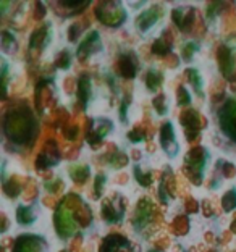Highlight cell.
<instances>
[{
	"mask_svg": "<svg viewBox=\"0 0 236 252\" xmlns=\"http://www.w3.org/2000/svg\"><path fill=\"white\" fill-rule=\"evenodd\" d=\"M3 133L15 144H33L37 134V122L28 107H16L3 118Z\"/></svg>",
	"mask_w": 236,
	"mask_h": 252,
	"instance_id": "cell-1",
	"label": "cell"
},
{
	"mask_svg": "<svg viewBox=\"0 0 236 252\" xmlns=\"http://www.w3.org/2000/svg\"><path fill=\"white\" fill-rule=\"evenodd\" d=\"M96 16L102 25L108 28H118L122 26L126 20V13L118 2H101L96 7Z\"/></svg>",
	"mask_w": 236,
	"mask_h": 252,
	"instance_id": "cell-2",
	"label": "cell"
},
{
	"mask_svg": "<svg viewBox=\"0 0 236 252\" xmlns=\"http://www.w3.org/2000/svg\"><path fill=\"white\" fill-rule=\"evenodd\" d=\"M54 223H55L57 234H59L62 239L71 238L74 234V231H76L78 221H76V219H74L71 209L68 207L65 200H62V202L59 204V207H57Z\"/></svg>",
	"mask_w": 236,
	"mask_h": 252,
	"instance_id": "cell-3",
	"label": "cell"
},
{
	"mask_svg": "<svg viewBox=\"0 0 236 252\" xmlns=\"http://www.w3.org/2000/svg\"><path fill=\"white\" fill-rule=\"evenodd\" d=\"M207 160H209V152L205 149L196 147L193 151H189L185 167H186V173L189 175V178H191L194 185H201L202 183Z\"/></svg>",
	"mask_w": 236,
	"mask_h": 252,
	"instance_id": "cell-4",
	"label": "cell"
},
{
	"mask_svg": "<svg viewBox=\"0 0 236 252\" xmlns=\"http://www.w3.org/2000/svg\"><path fill=\"white\" fill-rule=\"evenodd\" d=\"M218 123L222 131L236 142V100H227L218 112Z\"/></svg>",
	"mask_w": 236,
	"mask_h": 252,
	"instance_id": "cell-5",
	"label": "cell"
},
{
	"mask_svg": "<svg viewBox=\"0 0 236 252\" xmlns=\"http://www.w3.org/2000/svg\"><path fill=\"white\" fill-rule=\"evenodd\" d=\"M217 60L218 68H220L222 74L227 79H232L236 68V52L233 47H230L228 44H222L217 50Z\"/></svg>",
	"mask_w": 236,
	"mask_h": 252,
	"instance_id": "cell-6",
	"label": "cell"
},
{
	"mask_svg": "<svg viewBox=\"0 0 236 252\" xmlns=\"http://www.w3.org/2000/svg\"><path fill=\"white\" fill-rule=\"evenodd\" d=\"M112 126H113L112 122H108V120H93L86 139H88V142L93 147H97L102 142L103 137L110 133Z\"/></svg>",
	"mask_w": 236,
	"mask_h": 252,
	"instance_id": "cell-7",
	"label": "cell"
},
{
	"mask_svg": "<svg viewBox=\"0 0 236 252\" xmlns=\"http://www.w3.org/2000/svg\"><path fill=\"white\" fill-rule=\"evenodd\" d=\"M13 252H47V244L42 238L25 234L15 241Z\"/></svg>",
	"mask_w": 236,
	"mask_h": 252,
	"instance_id": "cell-8",
	"label": "cell"
},
{
	"mask_svg": "<svg viewBox=\"0 0 236 252\" xmlns=\"http://www.w3.org/2000/svg\"><path fill=\"white\" fill-rule=\"evenodd\" d=\"M152 217H154V207H152L151 200H147V199L139 200V204H137L136 212L133 215L135 228L136 230H144V228L152 221Z\"/></svg>",
	"mask_w": 236,
	"mask_h": 252,
	"instance_id": "cell-9",
	"label": "cell"
},
{
	"mask_svg": "<svg viewBox=\"0 0 236 252\" xmlns=\"http://www.w3.org/2000/svg\"><path fill=\"white\" fill-rule=\"evenodd\" d=\"M180 123L185 128V134L189 141H193L196 136L199 134L201 131V117L198 112L194 110H188L185 113H181L180 117Z\"/></svg>",
	"mask_w": 236,
	"mask_h": 252,
	"instance_id": "cell-10",
	"label": "cell"
},
{
	"mask_svg": "<svg viewBox=\"0 0 236 252\" xmlns=\"http://www.w3.org/2000/svg\"><path fill=\"white\" fill-rule=\"evenodd\" d=\"M160 146L167 152V156L175 157L178 154V144L175 139V131H173V125L171 123H165L160 128Z\"/></svg>",
	"mask_w": 236,
	"mask_h": 252,
	"instance_id": "cell-11",
	"label": "cell"
},
{
	"mask_svg": "<svg viewBox=\"0 0 236 252\" xmlns=\"http://www.w3.org/2000/svg\"><path fill=\"white\" fill-rule=\"evenodd\" d=\"M99 252H133L131 243L120 234H110L102 241Z\"/></svg>",
	"mask_w": 236,
	"mask_h": 252,
	"instance_id": "cell-12",
	"label": "cell"
},
{
	"mask_svg": "<svg viewBox=\"0 0 236 252\" xmlns=\"http://www.w3.org/2000/svg\"><path fill=\"white\" fill-rule=\"evenodd\" d=\"M115 199L112 200H105L102 204V209H101V214H102V219L105 220L107 223H118L122 220V217L125 214V205H123V200L120 204H115Z\"/></svg>",
	"mask_w": 236,
	"mask_h": 252,
	"instance_id": "cell-13",
	"label": "cell"
},
{
	"mask_svg": "<svg viewBox=\"0 0 236 252\" xmlns=\"http://www.w3.org/2000/svg\"><path fill=\"white\" fill-rule=\"evenodd\" d=\"M101 49V37H99V32L97 31H91L88 36L84 37V41L78 45V50H76V55L78 59H88L91 54L97 52Z\"/></svg>",
	"mask_w": 236,
	"mask_h": 252,
	"instance_id": "cell-14",
	"label": "cell"
},
{
	"mask_svg": "<svg viewBox=\"0 0 236 252\" xmlns=\"http://www.w3.org/2000/svg\"><path fill=\"white\" fill-rule=\"evenodd\" d=\"M171 20L175 21V25L180 28L181 31H189L194 20H196L194 10H191V8H188V10L175 8L173 11H171Z\"/></svg>",
	"mask_w": 236,
	"mask_h": 252,
	"instance_id": "cell-15",
	"label": "cell"
},
{
	"mask_svg": "<svg viewBox=\"0 0 236 252\" xmlns=\"http://www.w3.org/2000/svg\"><path fill=\"white\" fill-rule=\"evenodd\" d=\"M118 73L126 79H133L137 73L136 59L131 54H123L118 57Z\"/></svg>",
	"mask_w": 236,
	"mask_h": 252,
	"instance_id": "cell-16",
	"label": "cell"
},
{
	"mask_svg": "<svg viewBox=\"0 0 236 252\" xmlns=\"http://www.w3.org/2000/svg\"><path fill=\"white\" fill-rule=\"evenodd\" d=\"M91 93H93V83H91V78L88 74H81V78L78 79V102L81 104L83 108L88 107L89 99H91Z\"/></svg>",
	"mask_w": 236,
	"mask_h": 252,
	"instance_id": "cell-17",
	"label": "cell"
},
{
	"mask_svg": "<svg viewBox=\"0 0 236 252\" xmlns=\"http://www.w3.org/2000/svg\"><path fill=\"white\" fill-rule=\"evenodd\" d=\"M160 18V11L159 8H149L146 11H142V13L137 16L136 20V25H137V30L146 32L149 31L151 28L155 25V21Z\"/></svg>",
	"mask_w": 236,
	"mask_h": 252,
	"instance_id": "cell-18",
	"label": "cell"
},
{
	"mask_svg": "<svg viewBox=\"0 0 236 252\" xmlns=\"http://www.w3.org/2000/svg\"><path fill=\"white\" fill-rule=\"evenodd\" d=\"M59 160H60L59 152L49 151V146H47L36 158V170H47L50 167H55V165L59 163Z\"/></svg>",
	"mask_w": 236,
	"mask_h": 252,
	"instance_id": "cell-19",
	"label": "cell"
},
{
	"mask_svg": "<svg viewBox=\"0 0 236 252\" xmlns=\"http://www.w3.org/2000/svg\"><path fill=\"white\" fill-rule=\"evenodd\" d=\"M49 42H50V31L49 26L45 25L42 28H39L37 31H34L30 41V49H44Z\"/></svg>",
	"mask_w": 236,
	"mask_h": 252,
	"instance_id": "cell-20",
	"label": "cell"
},
{
	"mask_svg": "<svg viewBox=\"0 0 236 252\" xmlns=\"http://www.w3.org/2000/svg\"><path fill=\"white\" fill-rule=\"evenodd\" d=\"M171 34L170 32H164L162 36H160L157 41L152 44V54L159 55V57H165L170 54L171 50Z\"/></svg>",
	"mask_w": 236,
	"mask_h": 252,
	"instance_id": "cell-21",
	"label": "cell"
},
{
	"mask_svg": "<svg viewBox=\"0 0 236 252\" xmlns=\"http://www.w3.org/2000/svg\"><path fill=\"white\" fill-rule=\"evenodd\" d=\"M36 220V214H34V209L30 205H20L16 209V221L20 225H31Z\"/></svg>",
	"mask_w": 236,
	"mask_h": 252,
	"instance_id": "cell-22",
	"label": "cell"
},
{
	"mask_svg": "<svg viewBox=\"0 0 236 252\" xmlns=\"http://www.w3.org/2000/svg\"><path fill=\"white\" fill-rule=\"evenodd\" d=\"M91 175V170L88 165H73L70 168V176L74 183H79V185H83L86 183V180L89 178Z\"/></svg>",
	"mask_w": 236,
	"mask_h": 252,
	"instance_id": "cell-23",
	"label": "cell"
},
{
	"mask_svg": "<svg viewBox=\"0 0 236 252\" xmlns=\"http://www.w3.org/2000/svg\"><path fill=\"white\" fill-rule=\"evenodd\" d=\"M186 76H188V81L191 83V86L194 88L196 94L199 97H204V93H202V78H201V74L198 70H194V68H188L186 70Z\"/></svg>",
	"mask_w": 236,
	"mask_h": 252,
	"instance_id": "cell-24",
	"label": "cell"
},
{
	"mask_svg": "<svg viewBox=\"0 0 236 252\" xmlns=\"http://www.w3.org/2000/svg\"><path fill=\"white\" fill-rule=\"evenodd\" d=\"M164 81V76L162 73L157 71V70H149L146 74V86L149 91H157L160 86H162Z\"/></svg>",
	"mask_w": 236,
	"mask_h": 252,
	"instance_id": "cell-25",
	"label": "cell"
},
{
	"mask_svg": "<svg viewBox=\"0 0 236 252\" xmlns=\"http://www.w3.org/2000/svg\"><path fill=\"white\" fill-rule=\"evenodd\" d=\"M3 192L7 194L8 197H16L21 192V185L18 180H3Z\"/></svg>",
	"mask_w": 236,
	"mask_h": 252,
	"instance_id": "cell-26",
	"label": "cell"
},
{
	"mask_svg": "<svg viewBox=\"0 0 236 252\" xmlns=\"http://www.w3.org/2000/svg\"><path fill=\"white\" fill-rule=\"evenodd\" d=\"M222 207L225 212H233L236 209V189H230L222 197Z\"/></svg>",
	"mask_w": 236,
	"mask_h": 252,
	"instance_id": "cell-27",
	"label": "cell"
},
{
	"mask_svg": "<svg viewBox=\"0 0 236 252\" xmlns=\"http://www.w3.org/2000/svg\"><path fill=\"white\" fill-rule=\"evenodd\" d=\"M152 105L155 108V112L159 113V115H167V112H169V102H167V97L165 94H159L155 99L152 100Z\"/></svg>",
	"mask_w": 236,
	"mask_h": 252,
	"instance_id": "cell-28",
	"label": "cell"
},
{
	"mask_svg": "<svg viewBox=\"0 0 236 252\" xmlns=\"http://www.w3.org/2000/svg\"><path fill=\"white\" fill-rule=\"evenodd\" d=\"M135 176H136V180H137V183H139L141 186H144V188H147V186H151L152 185V173H144V171H141V168L137 167H135Z\"/></svg>",
	"mask_w": 236,
	"mask_h": 252,
	"instance_id": "cell-29",
	"label": "cell"
},
{
	"mask_svg": "<svg viewBox=\"0 0 236 252\" xmlns=\"http://www.w3.org/2000/svg\"><path fill=\"white\" fill-rule=\"evenodd\" d=\"M2 49L5 52H11L15 49V36L10 31L2 32Z\"/></svg>",
	"mask_w": 236,
	"mask_h": 252,
	"instance_id": "cell-30",
	"label": "cell"
},
{
	"mask_svg": "<svg viewBox=\"0 0 236 252\" xmlns=\"http://www.w3.org/2000/svg\"><path fill=\"white\" fill-rule=\"evenodd\" d=\"M198 49H199V44L198 42H186L185 44V47H183V50H181V57L185 60H191L193 59V55L198 52Z\"/></svg>",
	"mask_w": 236,
	"mask_h": 252,
	"instance_id": "cell-31",
	"label": "cell"
},
{
	"mask_svg": "<svg viewBox=\"0 0 236 252\" xmlns=\"http://www.w3.org/2000/svg\"><path fill=\"white\" fill-rule=\"evenodd\" d=\"M70 63H71V55H70V52H67V50L60 52L59 57L55 59V65L59 68H63V70L70 68Z\"/></svg>",
	"mask_w": 236,
	"mask_h": 252,
	"instance_id": "cell-32",
	"label": "cell"
},
{
	"mask_svg": "<svg viewBox=\"0 0 236 252\" xmlns=\"http://www.w3.org/2000/svg\"><path fill=\"white\" fill-rule=\"evenodd\" d=\"M176 97H178V105H189L191 104V94H189L188 89L183 88V86H178Z\"/></svg>",
	"mask_w": 236,
	"mask_h": 252,
	"instance_id": "cell-33",
	"label": "cell"
},
{
	"mask_svg": "<svg viewBox=\"0 0 236 252\" xmlns=\"http://www.w3.org/2000/svg\"><path fill=\"white\" fill-rule=\"evenodd\" d=\"M110 163L115 168H123L126 167V163H128V157H126L123 152H115L110 157Z\"/></svg>",
	"mask_w": 236,
	"mask_h": 252,
	"instance_id": "cell-34",
	"label": "cell"
},
{
	"mask_svg": "<svg viewBox=\"0 0 236 252\" xmlns=\"http://www.w3.org/2000/svg\"><path fill=\"white\" fill-rule=\"evenodd\" d=\"M128 139L131 142H142V141H146V133H144L142 129L139 128H133L131 131H128Z\"/></svg>",
	"mask_w": 236,
	"mask_h": 252,
	"instance_id": "cell-35",
	"label": "cell"
},
{
	"mask_svg": "<svg viewBox=\"0 0 236 252\" xmlns=\"http://www.w3.org/2000/svg\"><path fill=\"white\" fill-rule=\"evenodd\" d=\"M103 186H105V176L103 175H97L96 181H94V192H96V199H99L102 196Z\"/></svg>",
	"mask_w": 236,
	"mask_h": 252,
	"instance_id": "cell-36",
	"label": "cell"
},
{
	"mask_svg": "<svg viewBox=\"0 0 236 252\" xmlns=\"http://www.w3.org/2000/svg\"><path fill=\"white\" fill-rule=\"evenodd\" d=\"M60 5H62V7H65V8H71L73 13H74V11L83 10V8L88 7L89 2H62Z\"/></svg>",
	"mask_w": 236,
	"mask_h": 252,
	"instance_id": "cell-37",
	"label": "cell"
},
{
	"mask_svg": "<svg viewBox=\"0 0 236 252\" xmlns=\"http://www.w3.org/2000/svg\"><path fill=\"white\" fill-rule=\"evenodd\" d=\"M79 34H81V26H79V25H71L70 30H68V37H70V41L76 42V39L79 37Z\"/></svg>",
	"mask_w": 236,
	"mask_h": 252,
	"instance_id": "cell-38",
	"label": "cell"
},
{
	"mask_svg": "<svg viewBox=\"0 0 236 252\" xmlns=\"http://www.w3.org/2000/svg\"><path fill=\"white\" fill-rule=\"evenodd\" d=\"M128 107H130V99L126 97L122 104V108H120V120H122L123 123H126V110H128Z\"/></svg>",
	"mask_w": 236,
	"mask_h": 252,
	"instance_id": "cell-39",
	"label": "cell"
},
{
	"mask_svg": "<svg viewBox=\"0 0 236 252\" xmlns=\"http://www.w3.org/2000/svg\"><path fill=\"white\" fill-rule=\"evenodd\" d=\"M222 171H223V175L227 176V178H230V176H233L235 175V165L232 163H227V162H223V167H222Z\"/></svg>",
	"mask_w": 236,
	"mask_h": 252,
	"instance_id": "cell-40",
	"label": "cell"
},
{
	"mask_svg": "<svg viewBox=\"0 0 236 252\" xmlns=\"http://www.w3.org/2000/svg\"><path fill=\"white\" fill-rule=\"evenodd\" d=\"M44 15H45V7H44V3H42V2L36 3V18H37V20H41V18H44Z\"/></svg>",
	"mask_w": 236,
	"mask_h": 252,
	"instance_id": "cell-41",
	"label": "cell"
},
{
	"mask_svg": "<svg viewBox=\"0 0 236 252\" xmlns=\"http://www.w3.org/2000/svg\"><path fill=\"white\" fill-rule=\"evenodd\" d=\"M65 136H67L70 141H73L74 137L78 136V126H71L70 129H67V131H65Z\"/></svg>",
	"mask_w": 236,
	"mask_h": 252,
	"instance_id": "cell-42",
	"label": "cell"
},
{
	"mask_svg": "<svg viewBox=\"0 0 236 252\" xmlns=\"http://www.w3.org/2000/svg\"><path fill=\"white\" fill-rule=\"evenodd\" d=\"M59 186H60V180H55L54 183H47V185H45V188H47L49 191H52V192H55Z\"/></svg>",
	"mask_w": 236,
	"mask_h": 252,
	"instance_id": "cell-43",
	"label": "cell"
},
{
	"mask_svg": "<svg viewBox=\"0 0 236 252\" xmlns=\"http://www.w3.org/2000/svg\"><path fill=\"white\" fill-rule=\"evenodd\" d=\"M232 230H233V231L236 233V220L233 221V225H232Z\"/></svg>",
	"mask_w": 236,
	"mask_h": 252,
	"instance_id": "cell-44",
	"label": "cell"
},
{
	"mask_svg": "<svg viewBox=\"0 0 236 252\" xmlns=\"http://www.w3.org/2000/svg\"><path fill=\"white\" fill-rule=\"evenodd\" d=\"M151 252H159V251H151Z\"/></svg>",
	"mask_w": 236,
	"mask_h": 252,
	"instance_id": "cell-45",
	"label": "cell"
}]
</instances>
